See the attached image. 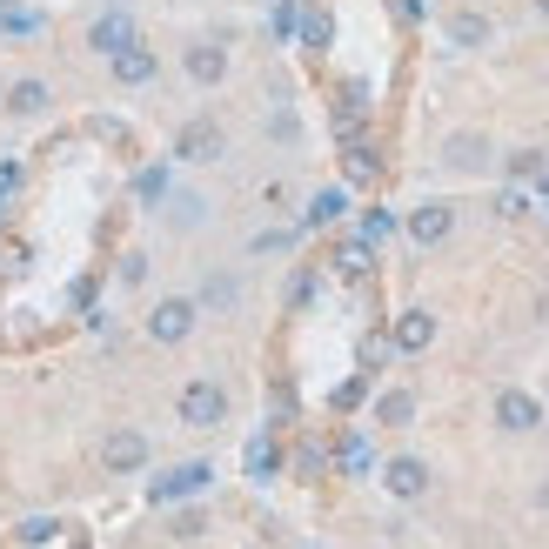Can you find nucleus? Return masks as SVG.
Segmentation results:
<instances>
[{"mask_svg": "<svg viewBox=\"0 0 549 549\" xmlns=\"http://www.w3.org/2000/svg\"><path fill=\"white\" fill-rule=\"evenodd\" d=\"M148 335H154V342H188V335H195V302H188V295H168V302H154Z\"/></svg>", "mask_w": 549, "mask_h": 549, "instance_id": "f257e3e1", "label": "nucleus"}, {"mask_svg": "<svg viewBox=\"0 0 549 549\" xmlns=\"http://www.w3.org/2000/svg\"><path fill=\"white\" fill-rule=\"evenodd\" d=\"M221 416H228V396H221L215 382H188V389H181V422H188V429H215Z\"/></svg>", "mask_w": 549, "mask_h": 549, "instance_id": "f03ea898", "label": "nucleus"}, {"mask_svg": "<svg viewBox=\"0 0 549 549\" xmlns=\"http://www.w3.org/2000/svg\"><path fill=\"white\" fill-rule=\"evenodd\" d=\"M101 462H108L114 476H134V469L148 462V436H141V429H114V436L101 442Z\"/></svg>", "mask_w": 549, "mask_h": 549, "instance_id": "7ed1b4c3", "label": "nucleus"}, {"mask_svg": "<svg viewBox=\"0 0 549 549\" xmlns=\"http://www.w3.org/2000/svg\"><path fill=\"white\" fill-rule=\"evenodd\" d=\"M449 228H456V208L449 201H422L416 215H409V242L436 248V242H449Z\"/></svg>", "mask_w": 549, "mask_h": 549, "instance_id": "20e7f679", "label": "nucleus"}, {"mask_svg": "<svg viewBox=\"0 0 549 549\" xmlns=\"http://www.w3.org/2000/svg\"><path fill=\"white\" fill-rule=\"evenodd\" d=\"M128 41H134V14H128V7H108V14L88 27V47H94V54H121Z\"/></svg>", "mask_w": 549, "mask_h": 549, "instance_id": "39448f33", "label": "nucleus"}, {"mask_svg": "<svg viewBox=\"0 0 549 549\" xmlns=\"http://www.w3.org/2000/svg\"><path fill=\"white\" fill-rule=\"evenodd\" d=\"M208 476H215L208 462H181V469H168V476L154 483V503H175V496H201V489H208Z\"/></svg>", "mask_w": 549, "mask_h": 549, "instance_id": "423d86ee", "label": "nucleus"}, {"mask_svg": "<svg viewBox=\"0 0 549 549\" xmlns=\"http://www.w3.org/2000/svg\"><path fill=\"white\" fill-rule=\"evenodd\" d=\"M108 61H114V81H121V88H148L154 81V54L141 41H128L121 54H108Z\"/></svg>", "mask_w": 549, "mask_h": 549, "instance_id": "0eeeda50", "label": "nucleus"}, {"mask_svg": "<svg viewBox=\"0 0 549 549\" xmlns=\"http://www.w3.org/2000/svg\"><path fill=\"white\" fill-rule=\"evenodd\" d=\"M442 161H449V168H462V175H483V168H489V141H483V134H449Z\"/></svg>", "mask_w": 549, "mask_h": 549, "instance_id": "6e6552de", "label": "nucleus"}, {"mask_svg": "<svg viewBox=\"0 0 549 549\" xmlns=\"http://www.w3.org/2000/svg\"><path fill=\"white\" fill-rule=\"evenodd\" d=\"M496 422L523 436V429H536V422H543V409H536V396H523V389H503V396H496Z\"/></svg>", "mask_w": 549, "mask_h": 549, "instance_id": "1a4fd4ad", "label": "nucleus"}, {"mask_svg": "<svg viewBox=\"0 0 549 549\" xmlns=\"http://www.w3.org/2000/svg\"><path fill=\"white\" fill-rule=\"evenodd\" d=\"M429 342H436V315H422V308H409V315L396 322V349H402V355H422Z\"/></svg>", "mask_w": 549, "mask_h": 549, "instance_id": "9d476101", "label": "nucleus"}, {"mask_svg": "<svg viewBox=\"0 0 549 549\" xmlns=\"http://www.w3.org/2000/svg\"><path fill=\"white\" fill-rule=\"evenodd\" d=\"M382 483L396 489L402 503H416L422 489H429V469H422V462H416V456H396V462H389V476H382Z\"/></svg>", "mask_w": 549, "mask_h": 549, "instance_id": "9b49d317", "label": "nucleus"}, {"mask_svg": "<svg viewBox=\"0 0 549 549\" xmlns=\"http://www.w3.org/2000/svg\"><path fill=\"white\" fill-rule=\"evenodd\" d=\"M181 154H188V161H215L221 154V128L215 121H188V128H181Z\"/></svg>", "mask_w": 549, "mask_h": 549, "instance_id": "f8f14e48", "label": "nucleus"}, {"mask_svg": "<svg viewBox=\"0 0 549 549\" xmlns=\"http://www.w3.org/2000/svg\"><path fill=\"white\" fill-rule=\"evenodd\" d=\"M449 41H456V47H483L489 41V14H476V7L449 14Z\"/></svg>", "mask_w": 549, "mask_h": 549, "instance_id": "ddd939ff", "label": "nucleus"}, {"mask_svg": "<svg viewBox=\"0 0 549 549\" xmlns=\"http://www.w3.org/2000/svg\"><path fill=\"white\" fill-rule=\"evenodd\" d=\"M188 74H195L201 88H215L221 74H228V54L221 47H188Z\"/></svg>", "mask_w": 549, "mask_h": 549, "instance_id": "4468645a", "label": "nucleus"}, {"mask_svg": "<svg viewBox=\"0 0 549 549\" xmlns=\"http://www.w3.org/2000/svg\"><path fill=\"white\" fill-rule=\"evenodd\" d=\"M7 108H14V114H41L47 108V88H41V81H14V88H7Z\"/></svg>", "mask_w": 549, "mask_h": 549, "instance_id": "2eb2a0df", "label": "nucleus"}, {"mask_svg": "<svg viewBox=\"0 0 549 549\" xmlns=\"http://www.w3.org/2000/svg\"><path fill=\"white\" fill-rule=\"evenodd\" d=\"M375 416H382V422H396V429H402V422L416 416V396H402V389H396V396H382V402H375Z\"/></svg>", "mask_w": 549, "mask_h": 549, "instance_id": "dca6fc26", "label": "nucleus"}, {"mask_svg": "<svg viewBox=\"0 0 549 549\" xmlns=\"http://www.w3.org/2000/svg\"><path fill=\"white\" fill-rule=\"evenodd\" d=\"M302 34H308V47H322V41H329V14H322V7H308V14H302Z\"/></svg>", "mask_w": 549, "mask_h": 549, "instance_id": "f3484780", "label": "nucleus"}, {"mask_svg": "<svg viewBox=\"0 0 549 549\" xmlns=\"http://www.w3.org/2000/svg\"><path fill=\"white\" fill-rule=\"evenodd\" d=\"M342 208H349V201H342V195L329 188V195H315V208H308V221H335Z\"/></svg>", "mask_w": 549, "mask_h": 549, "instance_id": "a211bd4d", "label": "nucleus"}, {"mask_svg": "<svg viewBox=\"0 0 549 549\" xmlns=\"http://www.w3.org/2000/svg\"><path fill=\"white\" fill-rule=\"evenodd\" d=\"M248 469H255V476H268V469H275V449H268V442H255V449H248Z\"/></svg>", "mask_w": 549, "mask_h": 549, "instance_id": "6ab92c4d", "label": "nucleus"}, {"mask_svg": "<svg viewBox=\"0 0 549 549\" xmlns=\"http://www.w3.org/2000/svg\"><path fill=\"white\" fill-rule=\"evenodd\" d=\"M168 195V175H161V168H154V175H141V201H161Z\"/></svg>", "mask_w": 549, "mask_h": 549, "instance_id": "aec40b11", "label": "nucleus"}, {"mask_svg": "<svg viewBox=\"0 0 549 549\" xmlns=\"http://www.w3.org/2000/svg\"><path fill=\"white\" fill-rule=\"evenodd\" d=\"M543 7H549V0H543Z\"/></svg>", "mask_w": 549, "mask_h": 549, "instance_id": "412c9836", "label": "nucleus"}]
</instances>
